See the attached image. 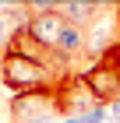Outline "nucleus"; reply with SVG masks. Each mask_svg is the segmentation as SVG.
Returning a JSON list of instances; mask_svg holds the SVG:
<instances>
[{
	"label": "nucleus",
	"instance_id": "obj_1",
	"mask_svg": "<svg viewBox=\"0 0 120 123\" xmlns=\"http://www.w3.org/2000/svg\"><path fill=\"white\" fill-rule=\"evenodd\" d=\"M0 85L14 88V92H35V88H49V85H56V74L49 70L46 60L0 53Z\"/></svg>",
	"mask_w": 120,
	"mask_h": 123
},
{
	"label": "nucleus",
	"instance_id": "obj_2",
	"mask_svg": "<svg viewBox=\"0 0 120 123\" xmlns=\"http://www.w3.org/2000/svg\"><path fill=\"white\" fill-rule=\"evenodd\" d=\"M95 95L88 92L81 74H71L64 81H56V95H53V116H64V120H74V116L95 109Z\"/></svg>",
	"mask_w": 120,
	"mask_h": 123
},
{
	"label": "nucleus",
	"instance_id": "obj_3",
	"mask_svg": "<svg viewBox=\"0 0 120 123\" xmlns=\"http://www.w3.org/2000/svg\"><path fill=\"white\" fill-rule=\"evenodd\" d=\"M78 74L85 77V85H88V92L95 95L99 105H113L120 98V74H113V70H106V67H99V63L81 67Z\"/></svg>",
	"mask_w": 120,
	"mask_h": 123
},
{
	"label": "nucleus",
	"instance_id": "obj_4",
	"mask_svg": "<svg viewBox=\"0 0 120 123\" xmlns=\"http://www.w3.org/2000/svg\"><path fill=\"white\" fill-rule=\"evenodd\" d=\"M99 11H106V0H56V14L78 28H92Z\"/></svg>",
	"mask_w": 120,
	"mask_h": 123
},
{
	"label": "nucleus",
	"instance_id": "obj_5",
	"mask_svg": "<svg viewBox=\"0 0 120 123\" xmlns=\"http://www.w3.org/2000/svg\"><path fill=\"white\" fill-rule=\"evenodd\" d=\"M25 28H28V35H32V42H35L39 49L53 53V49H56V42H60L64 18H60V14H32V21H28Z\"/></svg>",
	"mask_w": 120,
	"mask_h": 123
},
{
	"label": "nucleus",
	"instance_id": "obj_6",
	"mask_svg": "<svg viewBox=\"0 0 120 123\" xmlns=\"http://www.w3.org/2000/svg\"><path fill=\"white\" fill-rule=\"evenodd\" d=\"M53 53H64V56L78 60L88 53V28H78V25H67L64 21V28H60V42H56Z\"/></svg>",
	"mask_w": 120,
	"mask_h": 123
},
{
	"label": "nucleus",
	"instance_id": "obj_7",
	"mask_svg": "<svg viewBox=\"0 0 120 123\" xmlns=\"http://www.w3.org/2000/svg\"><path fill=\"white\" fill-rule=\"evenodd\" d=\"M67 123H110V109H106V105H95V109L74 116V120H67Z\"/></svg>",
	"mask_w": 120,
	"mask_h": 123
},
{
	"label": "nucleus",
	"instance_id": "obj_8",
	"mask_svg": "<svg viewBox=\"0 0 120 123\" xmlns=\"http://www.w3.org/2000/svg\"><path fill=\"white\" fill-rule=\"evenodd\" d=\"M28 14H56V0H25Z\"/></svg>",
	"mask_w": 120,
	"mask_h": 123
},
{
	"label": "nucleus",
	"instance_id": "obj_9",
	"mask_svg": "<svg viewBox=\"0 0 120 123\" xmlns=\"http://www.w3.org/2000/svg\"><path fill=\"white\" fill-rule=\"evenodd\" d=\"M106 109H110V123H120V98L113 105H106Z\"/></svg>",
	"mask_w": 120,
	"mask_h": 123
}]
</instances>
